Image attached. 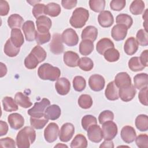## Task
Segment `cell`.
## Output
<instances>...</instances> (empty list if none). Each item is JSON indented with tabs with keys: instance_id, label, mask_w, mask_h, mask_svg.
<instances>
[{
	"instance_id": "1",
	"label": "cell",
	"mask_w": 148,
	"mask_h": 148,
	"mask_svg": "<svg viewBox=\"0 0 148 148\" xmlns=\"http://www.w3.org/2000/svg\"><path fill=\"white\" fill-rule=\"evenodd\" d=\"M36 139L34 128L26 126L19 131L16 136V145L18 148H29Z\"/></svg>"
},
{
	"instance_id": "2",
	"label": "cell",
	"mask_w": 148,
	"mask_h": 148,
	"mask_svg": "<svg viewBox=\"0 0 148 148\" xmlns=\"http://www.w3.org/2000/svg\"><path fill=\"white\" fill-rule=\"evenodd\" d=\"M38 76L42 80L56 81L59 79L61 71L60 69L49 63L42 64L38 69Z\"/></svg>"
},
{
	"instance_id": "3",
	"label": "cell",
	"mask_w": 148,
	"mask_h": 148,
	"mask_svg": "<svg viewBox=\"0 0 148 148\" xmlns=\"http://www.w3.org/2000/svg\"><path fill=\"white\" fill-rule=\"evenodd\" d=\"M89 18V12L85 8H77L74 10L70 18L71 25L75 28H81L87 21Z\"/></svg>"
},
{
	"instance_id": "4",
	"label": "cell",
	"mask_w": 148,
	"mask_h": 148,
	"mask_svg": "<svg viewBox=\"0 0 148 148\" xmlns=\"http://www.w3.org/2000/svg\"><path fill=\"white\" fill-rule=\"evenodd\" d=\"M50 104V101L47 98H43L40 102L35 103L34 106L29 109L27 113L31 116L33 117H41L45 116V111L47 106Z\"/></svg>"
},
{
	"instance_id": "5",
	"label": "cell",
	"mask_w": 148,
	"mask_h": 148,
	"mask_svg": "<svg viewBox=\"0 0 148 148\" xmlns=\"http://www.w3.org/2000/svg\"><path fill=\"white\" fill-rule=\"evenodd\" d=\"M102 131L103 138L106 140H112L117 135L118 128L114 122L113 121H108L102 124Z\"/></svg>"
},
{
	"instance_id": "6",
	"label": "cell",
	"mask_w": 148,
	"mask_h": 148,
	"mask_svg": "<svg viewBox=\"0 0 148 148\" xmlns=\"http://www.w3.org/2000/svg\"><path fill=\"white\" fill-rule=\"evenodd\" d=\"M62 42L68 46H74L77 45L79 36L76 31L72 28H68L64 30L61 35Z\"/></svg>"
},
{
	"instance_id": "7",
	"label": "cell",
	"mask_w": 148,
	"mask_h": 148,
	"mask_svg": "<svg viewBox=\"0 0 148 148\" xmlns=\"http://www.w3.org/2000/svg\"><path fill=\"white\" fill-rule=\"evenodd\" d=\"M59 127L55 123H50L44 130V137L49 143L56 141L59 135Z\"/></svg>"
},
{
	"instance_id": "8",
	"label": "cell",
	"mask_w": 148,
	"mask_h": 148,
	"mask_svg": "<svg viewBox=\"0 0 148 148\" xmlns=\"http://www.w3.org/2000/svg\"><path fill=\"white\" fill-rule=\"evenodd\" d=\"M74 133V125L70 123H64L61 127L59 132L60 140L63 142H67L72 139Z\"/></svg>"
},
{
	"instance_id": "9",
	"label": "cell",
	"mask_w": 148,
	"mask_h": 148,
	"mask_svg": "<svg viewBox=\"0 0 148 148\" xmlns=\"http://www.w3.org/2000/svg\"><path fill=\"white\" fill-rule=\"evenodd\" d=\"M136 92L135 87L132 84L119 88V96L120 99L124 102L131 101L135 96Z\"/></svg>"
},
{
	"instance_id": "10",
	"label": "cell",
	"mask_w": 148,
	"mask_h": 148,
	"mask_svg": "<svg viewBox=\"0 0 148 148\" xmlns=\"http://www.w3.org/2000/svg\"><path fill=\"white\" fill-rule=\"evenodd\" d=\"M49 46L50 50L54 54H60L64 52V47L61 35L60 34L56 33L53 34Z\"/></svg>"
},
{
	"instance_id": "11",
	"label": "cell",
	"mask_w": 148,
	"mask_h": 148,
	"mask_svg": "<svg viewBox=\"0 0 148 148\" xmlns=\"http://www.w3.org/2000/svg\"><path fill=\"white\" fill-rule=\"evenodd\" d=\"M104 77L98 74L91 75L88 79V85L90 88L94 91H99L103 89L105 87Z\"/></svg>"
},
{
	"instance_id": "12",
	"label": "cell",
	"mask_w": 148,
	"mask_h": 148,
	"mask_svg": "<svg viewBox=\"0 0 148 148\" xmlns=\"http://www.w3.org/2000/svg\"><path fill=\"white\" fill-rule=\"evenodd\" d=\"M87 131L88 138L94 143H99L103 139L102 129L97 124L90 126Z\"/></svg>"
},
{
	"instance_id": "13",
	"label": "cell",
	"mask_w": 148,
	"mask_h": 148,
	"mask_svg": "<svg viewBox=\"0 0 148 148\" xmlns=\"http://www.w3.org/2000/svg\"><path fill=\"white\" fill-rule=\"evenodd\" d=\"M127 31L128 28L125 25L117 24L112 29V37L116 41L123 40L127 36Z\"/></svg>"
},
{
	"instance_id": "14",
	"label": "cell",
	"mask_w": 148,
	"mask_h": 148,
	"mask_svg": "<svg viewBox=\"0 0 148 148\" xmlns=\"http://www.w3.org/2000/svg\"><path fill=\"white\" fill-rule=\"evenodd\" d=\"M36 24L37 28L36 31L40 33L45 34L49 32V29L52 25V22L49 17L43 15L36 19Z\"/></svg>"
},
{
	"instance_id": "15",
	"label": "cell",
	"mask_w": 148,
	"mask_h": 148,
	"mask_svg": "<svg viewBox=\"0 0 148 148\" xmlns=\"http://www.w3.org/2000/svg\"><path fill=\"white\" fill-rule=\"evenodd\" d=\"M22 30L27 41L32 42L35 39L36 29L34 23L31 20L26 21L22 26Z\"/></svg>"
},
{
	"instance_id": "16",
	"label": "cell",
	"mask_w": 148,
	"mask_h": 148,
	"mask_svg": "<svg viewBox=\"0 0 148 148\" xmlns=\"http://www.w3.org/2000/svg\"><path fill=\"white\" fill-rule=\"evenodd\" d=\"M8 121L10 127L15 130L20 129L24 124V119L23 116L17 113H13L8 117Z\"/></svg>"
},
{
	"instance_id": "17",
	"label": "cell",
	"mask_w": 148,
	"mask_h": 148,
	"mask_svg": "<svg viewBox=\"0 0 148 148\" xmlns=\"http://www.w3.org/2000/svg\"><path fill=\"white\" fill-rule=\"evenodd\" d=\"M55 88L58 94L65 95L71 90V83L66 77H60L57 80Z\"/></svg>"
},
{
	"instance_id": "18",
	"label": "cell",
	"mask_w": 148,
	"mask_h": 148,
	"mask_svg": "<svg viewBox=\"0 0 148 148\" xmlns=\"http://www.w3.org/2000/svg\"><path fill=\"white\" fill-rule=\"evenodd\" d=\"M120 135L123 140L127 143L133 142L136 137L135 129L130 125H125L122 128Z\"/></svg>"
},
{
	"instance_id": "19",
	"label": "cell",
	"mask_w": 148,
	"mask_h": 148,
	"mask_svg": "<svg viewBox=\"0 0 148 148\" xmlns=\"http://www.w3.org/2000/svg\"><path fill=\"white\" fill-rule=\"evenodd\" d=\"M99 24L103 28L110 27L114 23V18L110 11L103 10L98 16Z\"/></svg>"
},
{
	"instance_id": "20",
	"label": "cell",
	"mask_w": 148,
	"mask_h": 148,
	"mask_svg": "<svg viewBox=\"0 0 148 148\" xmlns=\"http://www.w3.org/2000/svg\"><path fill=\"white\" fill-rule=\"evenodd\" d=\"M63 59L66 65L73 68L78 66L80 58L76 53L72 51H67L64 53Z\"/></svg>"
},
{
	"instance_id": "21",
	"label": "cell",
	"mask_w": 148,
	"mask_h": 148,
	"mask_svg": "<svg viewBox=\"0 0 148 148\" xmlns=\"http://www.w3.org/2000/svg\"><path fill=\"white\" fill-rule=\"evenodd\" d=\"M105 95L110 101H115L119 99V88L113 81L108 84L105 91Z\"/></svg>"
},
{
	"instance_id": "22",
	"label": "cell",
	"mask_w": 148,
	"mask_h": 148,
	"mask_svg": "<svg viewBox=\"0 0 148 148\" xmlns=\"http://www.w3.org/2000/svg\"><path fill=\"white\" fill-rule=\"evenodd\" d=\"M98 36L97 28L92 25L87 26L83 29L81 34L82 40H90L94 42L96 40Z\"/></svg>"
},
{
	"instance_id": "23",
	"label": "cell",
	"mask_w": 148,
	"mask_h": 148,
	"mask_svg": "<svg viewBox=\"0 0 148 148\" xmlns=\"http://www.w3.org/2000/svg\"><path fill=\"white\" fill-rule=\"evenodd\" d=\"M61 109L57 105H51L47 107L45 111V116L49 120H56L61 116Z\"/></svg>"
},
{
	"instance_id": "24",
	"label": "cell",
	"mask_w": 148,
	"mask_h": 148,
	"mask_svg": "<svg viewBox=\"0 0 148 148\" xmlns=\"http://www.w3.org/2000/svg\"><path fill=\"white\" fill-rule=\"evenodd\" d=\"M116 86L119 88L120 87L131 84V79L130 75L124 72H120L116 75L114 81Z\"/></svg>"
},
{
	"instance_id": "25",
	"label": "cell",
	"mask_w": 148,
	"mask_h": 148,
	"mask_svg": "<svg viewBox=\"0 0 148 148\" xmlns=\"http://www.w3.org/2000/svg\"><path fill=\"white\" fill-rule=\"evenodd\" d=\"M138 45H139L134 37H130L125 42L124 50L125 53L129 56L134 55L138 51Z\"/></svg>"
},
{
	"instance_id": "26",
	"label": "cell",
	"mask_w": 148,
	"mask_h": 148,
	"mask_svg": "<svg viewBox=\"0 0 148 148\" xmlns=\"http://www.w3.org/2000/svg\"><path fill=\"white\" fill-rule=\"evenodd\" d=\"M10 39L12 43L16 47L19 48H20L24 42L23 35L19 28H14L12 29Z\"/></svg>"
},
{
	"instance_id": "27",
	"label": "cell",
	"mask_w": 148,
	"mask_h": 148,
	"mask_svg": "<svg viewBox=\"0 0 148 148\" xmlns=\"http://www.w3.org/2000/svg\"><path fill=\"white\" fill-rule=\"evenodd\" d=\"M114 45L113 42L110 39L104 38L100 39L97 42L96 45V50L99 54L103 55L105 51L110 48L114 47Z\"/></svg>"
},
{
	"instance_id": "28",
	"label": "cell",
	"mask_w": 148,
	"mask_h": 148,
	"mask_svg": "<svg viewBox=\"0 0 148 148\" xmlns=\"http://www.w3.org/2000/svg\"><path fill=\"white\" fill-rule=\"evenodd\" d=\"M134 86L138 90H140L146 86L148 84V75L146 73L136 74L134 77Z\"/></svg>"
},
{
	"instance_id": "29",
	"label": "cell",
	"mask_w": 148,
	"mask_h": 148,
	"mask_svg": "<svg viewBox=\"0 0 148 148\" xmlns=\"http://www.w3.org/2000/svg\"><path fill=\"white\" fill-rule=\"evenodd\" d=\"M14 101L17 105L24 108H29L32 105L29 98L21 92H18L15 94Z\"/></svg>"
},
{
	"instance_id": "30",
	"label": "cell",
	"mask_w": 148,
	"mask_h": 148,
	"mask_svg": "<svg viewBox=\"0 0 148 148\" xmlns=\"http://www.w3.org/2000/svg\"><path fill=\"white\" fill-rule=\"evenodd\" d=\"M24 23L23 18L18 14H11L8 19V24L12 29L19 28Z\"/></svg>"
},
{
	"instance_id": "31",
	"label": "cell",
	"mask_w": 148,
	"mask_h": 148,
	"mask_svg": "<svg viewBox=\"0 0 148 148\" xmlns=\"http://www.w3.org/2000/svg\"><path fill=\"white\" fill-rule=\"evenodd\" d=\"M61 11V9L60 5L54 2H50L45 6V14L54 17L58 16L60 14Z\"/></svg>"
},
{
	"instance_id": "32",
	"label": "cell",
	"mask_w": 148,
	"mask_h": 148,
	"mask_svg": "<svg viewBox=\"0 0 148 148\" xmlns=\"http://www.w3.org/2000/svg\"><path fill=\"white\" fill-rule=\"evenodd\" d=\"M94 50L93 42L90 40H82L79 45V52L83 56L90 54Z\"/></svg>"
},
{
	"instance_id": "33",
	"label": "cell",
	"mask_w": 148,
	"mask_h": 148,
	"mask_svg": "<svg viewBox=\"0 0 148 148\" xmlns=\"http://www.w3.org/2000/svg\"><path fill=\"white\" fill-rule=\"evenodd\" d=\"M20 50V48L16 47L11 42L10 38L6 42L3 51L5 54L10 57H14L17 56Z\"/></svg>"
},
{
	"instance_id": "34",
	"label": "cell",
	"mask_w": 148,
	"mask_h": 148,
	"mask_svg": "<svg viewBox=\"0 0 148 148\" xmlns=\"http://www.w3.org/2000/svg\"><path fill=\"white\" fill-rule=\"evenodd\" d=\"M3 109L8 112H14L18 110V106L15 101L10 97H5L2 99Z\"/></svg>"
},
{
	"instance_id": "35",
	"label": "cell",
	"mask_w": 148,
	"mask_h": 148,
	"mask_svg": "<svg viewBox=\"0 0 148 148\" xmlns=\"http://www.w3.org/2000/svg\"><path fill=\"white\" fill-rule=\"evenodd\" d=\"M135 126L140 131L148 130V117L146 114H139L135 119Z\"/></svg>"
},
{
	"instance_id": "36",
	"label": "cell",
	"mask_w": 148,
	"mask_h": 148,
	"mask_svg": "<svg viewBox=\"0 0 148 148\" xmlns=\"http://www.w3.org/2000/svg\"><path fill=\"white\" fill-rule=\"evenodd\" d=\"M145 8V3L141 0H135L132 1L130 6V11L134 15L142 14Z\"/></svg>"
},
{
	"instance_id": "37",
	"label": "cell",
	"mask_w": 148,
	"mask_h": 148,
	"mask_svg": "<svg viewBox=\"0 0 148 148\" xmlns=\"http://www.w3.org/2000/svg\"><path fill=\"white\" fill-rule=\"evenodd\" d=\"M70 146L71 148H86L87 147V140L83 135L79 134L75 136Z\"/></svg>"
},
{
	"instance_id": "38",
	"label": "cell",
	"mask_w": 148,
	"mask_h": 148,
	"mask_svg": "<svg viewBox=\"0 0 148 148\" xmlns=\"http://www.w3.org/2000/svg\"><path fill=\"white\" fill-rule=\"evenodd\" d=\"M49 119H47L45 116L41 117H30V124L32 127L36 130L42 129L46 124L48 123Z\"/></svg>"
},
{
	"instance_id": "39",
	"label": "cell",
	"mask_w": 148,
	"mask_h": 148,
	"mask_svg": "<svg viewBox=\"0 0 148 148\" xmlns=\"http://www.w3.org/2000/svg\"><path fill=\"white\" fill-rule=\"evenodd\" d=\"M103 55L105 60L110 62H116L118 61L120 58V53L119 51L114 47L108 49Z\"/></svg>"
},
{
	"instance_id": "40",
	"label": "cell",
	"mask_w": 148,
	"mask_h": 148,
	"mask_svg": "<svg viewBox=\"0 0 148 148\" xmlns=\"http://www.w3.org/2000/svg\"><path fill=\"white\" fill-rule=\"evenodd\" d=\"M128 65L132 71L138 72L142 71L145 66L142 65L141 63L139 57H133L128 61Z\"/></svg>"
},
{
	"instance_id": "41",
	"label": "cell",
	"mask_w": 148,
	"mask_h": 148,
	"mask_svg": "<svg viewBox=\"0 0 148 148\" xmlns=\"http://www.w3.org/2000/svg\"><path fill=\"white\" fill-rule=\"evenodd\" d=\"M92 99L90 95L88 94H82L78 99L79 106L84 109H89L92 105Z\"/></svg>"
},
{
	"instance_id": "42",
	"label": "cell",
	"mask_w": 148,
	"mask_h": 148,
	"mask_svg": "<svg viewBox=\"0 0 148 148\" xmlns=\"http://www.w3.org/2000/svg\"><path fill=\"white\" fill-rule=\"evenodd\" d=\"M116 22L117 24H121L125 25L128 29L131 28L132 25L133 20L132 17L127 14L124 13H121L117 16L116 18Z\"/></svg>"
},
{
	"instance_id": "43",
	"label": "cell",
	"mask_w": 148,
	"mask_h": 148,
	"mask_svg": "<svg viewBox=\"0 0 148 148\" xmlns=\"http://www.w3.org/2000/svg\"><path fill=\"white\" fill-rule=\"evenodd\" d=\"M78 66L83 71H90L93 68L94 63L91 58L84 57L80 58Z\"/></svg>"
},
{
	"instance_id": "44",
	"label": "cell",
	"mask_w": 148,
	"mask_h": 148,
	"mask_svg": "<svg viewBox=\"0 0 148 148\" xmlns=\"http://www.w3.org/2000/svg\"><path fill=\"white\" fill-rule=\"evenodd\" d=\"M86 86L85 79L81 76H76L73 79V87L75 91L81 92L84 90Z\"/></svg>"
},
{
	"instance_id": "45",
	"label": "cell",
	"mask_w": 148,
	"mask_h": 148,
	"mask_svg": "<svg viewBox=\"0 0 148 148\" xmlns=\"http://www.w3.org/2000/svg\"><path fill=\"white\" fill-rule=\"evenodd\" d=\"M95 124H97V120L92 115L87 114L82 119V126L85 131H87L90 126Z\"/></svg>"
},
{
	"instance_id": "46",
	"label": "cell",
	"mask_w": 148,
	"mask_h": 148,
	"mask_svg": "<svg viewBox=\"0 0 148 148\" xmlns=\"http://www.w3.org/2000/svg\"><path fill=\"white\" fill-rule=\"evenodd\" d=\"M136 38V40L138 45L142 46H146L148 45L147 32L144 29H140L137 32Z\"/></svg>"
},
{
	"instance_id": "47",
	"label": "cell",
	"mask_w": 148,
	"mask_h": 148,
	"mask_svg": "<svg viewBox=\"0 0 148 148\" xmlns=\"http://www.w3.org/2000/svg\"><path fill=\"white\" fill-rule=\"evenodd\" d=\"M90 9L95 12H101L103 11L105 6V0H90L89 1Z\"/></svg>"
},
{
	"instance_id": "48",
	"label": "cell",
	"mask_w": 148,
	"mask_h": 148,
	"mask_svg": "<svg viewBox=\"0 0 148 148\" xmlns=\"http://www.w3.org/2000/svg\"><path fill=\"white\" fill-rule=\"evenodd\" d=\"M39 63L37 58L31 53H30L24 60L25 66L29 69H35Z\"/></svg>"
},
{
	"instance_id": "49",
	"label": "cell",
	"mask_w": 148,
	"mask_h": 148,
	"mask_svg": "<svg viewBox=\"0 0 148 148\" xmlns=\"http://www.w3.org/2000/svg\"><path fill=\"white\" fill-rule=\"evenodd\" d=\"M31 53L37 58L39 63L45 61L47 57V53L46 51L41 46L39 45L35 46L32 49Z\"/></svg>"
},
{
	"instance_id": "50",
	"label": "cell",
	"mask_w": 148,
	"mask_h": 148,
	"mask_svg": "<svg viewBox=\"0 0 148 148\" xmlns=\"http://www.w3.org/2000/svg\"><path fill=\"white\" fill-rule=\"evenodd\" d=\"M113 119L114 114L111 110H105L102 111L98 116L99 123L101 124H102L108 121H112Z\"/></svg>"
},
{
	"instance_id": "51",
	"label": "cell",
	"mask_w": 148,
	"mask_h": 148,
	"mask_svg": "<svg viewBox=\"0 0 148 148\" xmlns=\"http://www.w3.org/2000/svg\"><path fill=\"white\" fill-rule=\"evenodd\" d=\"M51 39L50 33L49 32L47 33L42 34L38 32L36 30L35 32V40L38 45H43L50 41Z\"/></svg>"
},
{
	"instance_id": "52",
	"label": "cell",
	"mask_w": 148,
	"mask_h": 148,
	"mask_svg": "<svg viewBox=\"0 0 148 148\" xmlns=\"http://www.w3.org/2000/svg\"><path fill=\"white\" fill-rule=\"evenodd\" d=\"M135 143L140 148L148 147V136L147 134H140L135 138Z\"/></svg>"
},
{
	"instance_id": "53",
	"label": "cell",
	"mask_w": 148,
	"mask_h": 148,
	"mask_svg": "<svg viewBox=\"0 0 148 148\" xmlns=\"http://www.w3.org/2000/svg\"><path fill=\"white\" fill-rule=\"evenodd\" d=\"M45 5L43 3H36L32 9V13L34 16L37 19L38 17L43 16L45 14Z\"/></svg>"
},
{
	"instance_id": "54",
	"label": "cell",
	"mask_w": 148,
	"mask_h": 148,
	"mask_svg": "<svg viewBox=\"0 0 148 148\" xmlns=\"http://www.w3.org/2000/svg\"><path fill=\"white\" fill-rule=\"evenodd\" d=\"M125 0H113L110 3L111 9L115 11H120L125 6Z\"/></svg>"
},
{
	"instance_id": "55",
	"label": "cell",
	"mask_w": 148,
	"mask_h": 148,
	"mask_svg": "<svg viewBox=\"0 0 148 148\" xmlns=\"http://www.w3.org/2000/svg\"><path fill=\"white\" fill-rule=\"evenodd\" d=\"M147 86L140 89V91L138 94V98L140 102L145 105H148V101H147Z\"/></svg>"
},
{
	"instance_id": "56",
	"label": "cell",
	"mask_w": 148,
	"mask_h": 148,
	"mask_svg": "<svg viewBox=\"0 0 148 148\" xmlns=\"http://www.w3.org/2000/svg\"><path fill=\"white\" fill-rule=\"evenodd\" d=\"M16 143L14 140L9 137L1 138L0 140V145L2 147H16Z\"/></svg>"
},
{
	"instance_id": "57",
	"label": "cell",
	"mask_w": 148,
	"mask_h": 148,
	"mask_svg": "<svg viewBox=\"0 0 148 148\" xmlns=\"http://www.w3.org/2000/svg\"><path fill=\"white\" fill-rule=\"evenodd\" d=\"M10 10L8 2L6 1H0V15L2 16H6Z\"/></svg>"
},
{
	"instance_id": "58",
	"label": "cell",
	"mask_w": 148,
	"mask_h": 148,
	"mask_svg": "<svg viewBox=\"0 0 148 148\" xmlns=\"http://www.w3.org/2000/svg\"><path fill=\"white\" fill-rule=\"evenodd\" d=\"M62 7L66 9H72L77 5L76 0H62L61 1Z\"/></svg>"
},
{
	"instance_id": "59",
	"label": "cell",
	"mask_w": 148,
	"mask_h": 148,
	"mask_svg": "<svg viewBox=\"0 0 148 148\" xmlns=\"http://www.w3.org/2000/svg\"><path fill=\"white\" fill-rule=\"evenodd\" d=\"M140 61L142 65L145 66V67L148 66V50H144L140 54V57H139Z\"/></svg>"
},
{
	"instance_id": "60",
	"label": "cell",
	"mask_w": 148,
	"mask_h": 148,
	"mask_svg": "<svg viewBox=\"0 0 148 148\" xmlns=\"http://www.w3.org/2000/svg\"><path fill=\"white\" fill-rule=\"evenodd\" d=\"M8 125L5 121H0V136H3L8 133Z\"/></svg>"
},
{
	"instance_id": "61",
	"label": "cell",
	"mask_w": 148,
	"mask_h": 148,
	"mask_svg": "<svg viewBox=\"0 0 148 148\" xmlns=\"http://www.w3.org/2000/svg\"><path fill=\"white\" fill-rule=\"evenodd\" d=\"M100 148L102 147H109V148H113L114 147V145H113V142L112 140H105V141H103L102 142V143H101L99 146Z\"/></svg>"
},
{
	"instance_id": "62",
	"label": "cell",
	"mask_w": 148,
	"mask_h": 148,
	"mask_svg": "<svg viewBox=\"0 0 148 148\" xmlns=\"http://www.w3.org/2000/svg\"><path fill=\"white\" fill-rule=\"evenodd\" d=\"M0 66H1V69H0L1 75H0V77H2L5 75H6V74L7 73V68H6V65L3 63H2V62L0 63Z\"/></svg>"
},
{
	"instance_id": "63",
	"label": "cell",
	"mask_w": 148,
	"mask_h": 148,
	"mask_svg": "<svg viewBox=\"0 0 148 148\" xmlns=\"http://www.w3.org/2000/svg\"><path fill=\"white\" fill-rule=\"evenodd\" d=\"M68 147V146H66V145H61V144H60V143H58L57 145H56V146H54V147Z\"/></svg>"
},
{
	"instance_id": "64",
	"label": "cell",
	"mask_w": 148,
	"mask_h": 148,
	"mask_svg": "<svg viewBox=\"0 0 148 148\" xmlns=\"http://www.w3.org/2000/svg\"><path fill=\"white\" fill-rule=\"evenodd\" d=\"M147 12V9H146V11H145V16H146V15H147V14H146ZM143 18L146 19V17H145V16H143Z\"/></svg>"
}]
</instances>
